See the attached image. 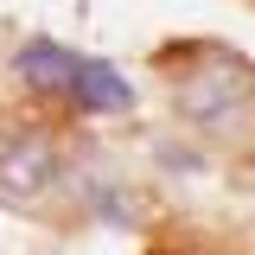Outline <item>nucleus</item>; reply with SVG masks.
Wrapping results in <instances>:
<instances>
[{
	"instance_id": "1",
	"label": "nucleus",
	"mask_w": 255,
	"mask_h": 255,
	"mask_svg": "<svg viewBox=\"0 0 255 255\" xmlns=\"http://www.w3.org/2000/svg\"><path fill=\"white\" fill-rule=\"evenodd\" d=\"M13 70H19L26 90L51 96V102H70V109H83V115H109V122L134 115V90H128V77H122L109 58H90V51H77V45L26 38V45L13 51Z\"/></svg>"
},
{
	"instance_id": "2",
	"label": "nucleus",
	"mask_w": 255,
	"mask_h": 255,
	"mask_svg": "<svg viewBox=\"0 0 255 255\" xmlns=\"http://www.w3.org/2000/svg\"><path fill=\"white\" fill-rule=\"evenodd\" d=\"M166 90L179 122L204 128V134H230L255 115V77L230 45H185V58H172Z\"/></svg>"
},
{
	"instance_id": "3",
	"label": "nucleus",
	"mask_w": 255,
	"mask_h": 255,
	"mask_svg": "<svg viewBox=\"0 0 255 255\" xmlns=\"http://www.w3.org/2000/svg\"><path fill=\"white\" fill-rule=\"evenodd\" d=\"M64 179V134L38 122L0 128V198L6 204H38Z\"/></svg>"
}]
</instances>
